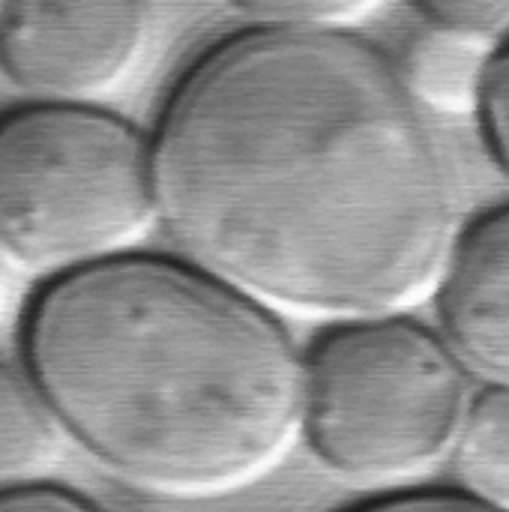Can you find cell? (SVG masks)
<instances>
[{"instance_id": "14", "label": "cell", "mask_w": 509, "mask_h": 512, "mask_svg": "<svg viewBox=\"0 0 509 512\" xmlns=\"http://www.w3.org/2000/svg\"><path fill=\"white\" fill-rule=\"evenodd\" d=\"M366 510H486L477 498L459 489H402L372 498Z\"/></svg>"}, {"instance_id": "3", "label": "cell", "mask_w": 509, "mask_h": 512, "mask_svg": "<svg viewBox=\"0 0 509 512\" xmlns=\"http://www.w3.org/2000/svg\"><path fill=\"white\" fill-rule=\"evenodd\" d=\"M159 225L153 141L87 102L0 114V252L57 276L135 252Z\"/></svg>"}, {"instance_id": "9", "label": "cell", "mask_w": 509, "mask_h": 512, "mask_svg": "<svg viewBox=\"0 0 509 512\" xmlns=\"http://www.w3.org/2000/svg\"><path fill=\"white\" fill-rule=\"evenodd\" d=\"M462 489L486 510H509V387L474 396L453 444Z\"/></svg>"}, {"instance_id": "7", "label": "cell", "mask_w": 509, "mask_h": 512, "mask_svg": "<svg viewBox=\"0 0 509 512\" xmlns=\"http://www.w3.org/2000/svg\"><path fill=\"white\" fill-rule=\"evenodd\" d=\"M489 60V39L432 24L411 39L399 72L426 111L462 117L480 108Z\"/></svg>"}, {"instance_id": "10", "label": "cell", "mask_w": 509, "mask_h": 512, "mask_svg": "<svg viewBox=\"0 0 509 512\" xmlns=\"http://www.w3.org/2000/svg\"><path fill=\"white\" fill-rule=\"evenodd\" d=\"M255 24L351 30L369 21L387 0H231Z\"/></svg>"}, {"instance_id": "13", "label": "cell", "mask_w": 509, "mask_h": 512, "mask_svg": "<svg viewBox=\"0 0 509 512\" xmlns=\"http://www.w3.org/2000/svg\"><path fill=\"white\" fill-rule=\"evenodd\" d=\"M96 501H90L87 495L69 489V486H57V483H45L39 477L30 480H18V483H6L0 486V512L12 510H93Z\"/></svg>"}, {"instance_id": "15", "label": "cell", "mask_w": 509, "mask_h": 512, "mask_svg": "<svg viewBox=\"0 0 509 512\" xmlns=\"http://www.w3.org/2000/svg\"><path fill=\"white\" fill-rule=\"evenodd\" d=\"M6 306V270H3V252H0V315Z\"/></svg>"}, {"instance_id": "12", "label": "cell", "mask_w": 509, "mask_h": 512, "mask_svg": "<svg viewBox=\"0 0 509 512\" xmlns=\"http://www.w3.org/2000/svg\"><path fill=\"white\" fill-rule=\"evenodd\" d=\"M414 3L438 27L462 30L489 42L509 33V0H414Z\"/></svg>"}, {"instance_id": "8", "label": "cell", "mask_w": 509, "mask_h": 512, "mask_svg": "<svg viewBox=\"0 0 509 512\" xmlns=\"http://www.w3.org/2000/svg\"><path fill=\"white\" fill-rule=\"evenodd\" d=\"M63 429L27 369L0 363V486L42 477Z\"/></svg>"}, {"instance_id": "4", "label": "cell", "mask_w": 509, "mask_h": 512, "mask_svg": "<svg viewBox=\"0 0 509 512\" xmlns=\"http://www.w3.org/2000/svg\"><path fill=\"white\" fill-rule=\"evenodd\" d=\"M471 399V372L453 345L402 312L339 321L303 360V438L357 483L441 465Z\"/></svg>"}, {"instance_id": "5", "label": "cell", "mask_w": 509, "mask_h": 512, "mask_svg": "<svg viewBox=\"0 0 509 512\" xmlns=\"http://www.w3.org/2000/svg\"><path fill=\"white\" fill-rule=\"evenodd\" d=\"M147 0H0V69L51 102L123 87L147 54Z\"/></svg>"}, {"instance_id": "11", "label": "cell", "mask_w": 509, "mask_h": 512, "mask_svg": "<svg viewBox=\"0 0 509 512\" xmlns=\"http://www.w3.org/2000/svg\"><path fill=\"white\" fill-rule=\"evenodd\" d=\"M477 114L483 123L486 147L509 180V39L498 51H492Z\"/></svg>"}, {"instance_id": "2", "label": "cell", "mask_w": 509, "mask_h": 512, "mask_svg": "<svg viewBox=\"0 0 509 512\" xmlns=\"http://www.w3.org/2000/svg\"><path fill=\"white\" fill-rule=\"evenodd\" d=\"M21 354L63 435L144 495L243 492L303 438V357L279 315L186 258L135 249L48 276Z\"/></svg>"}, {"instance_id": "1", "label": "cell", "mask_w": 509, "mask_h": 512, "mask_svg": "<svg viewBox=\"0 0 509 512\" xmlns=\"http://www.w3.org/2000/svg\"><path fill=\"white\" fill-rule=\"evenodd\" d=\"M150 141L159 225L180 258L279 318L414 309L462 231L429 111L348 30L255 24L213 42Z\"/></svg>"}, {"instance_id": "6", "label": "cell", "mask_w": 509, "mask_h": 512, "mask_svg": "<svg viewBox=\"0 0 509 512\" xmlns=\"http://www.w3.org/2000/svg\"><path fill=\"white\" fill-rule=\"evenodd\" d=\"M432 297L468 372L509 387V204L459 231Z\"/></svg>"}]
</instances>
